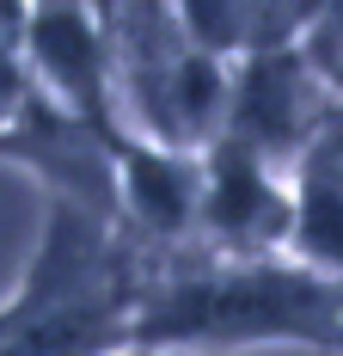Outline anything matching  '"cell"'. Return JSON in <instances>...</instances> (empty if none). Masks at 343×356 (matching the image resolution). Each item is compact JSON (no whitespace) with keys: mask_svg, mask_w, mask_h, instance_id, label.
<instances>
[{"mask_svg":"<svg viewBox=\"0 0 343 356\" xmlns=\"http://www.w3.org/2000/svg\"><path fill=\"white\" fill-rule=\"evenodd\" d=\"M110 178H117V227L153 258L196 246V203H203V154L160 147L147 136H110Z\"/></svg>","mask_w":343,"mask_h":356,"instance_id":"obj_6","label":"cell"},{"mask_svg":"<svg viewBox=\"0 0 343 356\" xmlns=\"http://www.w3.org/2000/svg\"><path fill=\"white\" fill-rule=\"evenodd\" d=\"M25 68H31V86L68 117L104 136L123 129L117 99H110L104 19L92 0H25Z\"/></svg>","mask_w":343,"mask_h":356,"instance_id":"obj_4","label":"cell"},{"mask_svg":"<svg viewBox=\"0 0 343 356\" xmlns=\"http://www.w3.org/2000/svg\"><path fill=\"white\" fill-rule=\"evenodd\" d=\"M325 13H343V0H325Z\"/></svg>","mask_w":343,"mask_h":356,"instance_id":"obj_11","label":"cell"},{"mask_svg":"<svg viewBox=\"0 0 343 356\" xmlns=\"http://www.w3.org/2000/svg\"><path fill=\"white\" fill-rule=\"evenodd\" d=\"M37 99L25 68V0H0V129Z\"/></svg>","mask_w":343,"mask_h":356,"instance_id":"obj_7","label":"cell"},{"mask_svg":"<svg viewBox=\"0 0 343 356\" xmlns=\"http://www.w3.org/2000/svg\"><path fill=\"white\" fill-rule=\"evenodd\" d=\"M110 49V99L129 136L203 154L221 129L227 62L203 49L178 0H92Z\"/></svg>","mask_w":343,"mask_h":356,"instance_id":"obj_2","label":"cell"},{"mask_svg":"<svg viewBox=\"0 0 343 356\" xmlns=\"http://www.w3.org/2000/svg\"><path fill=\"white\" fill-rule=\"evenodd\" d=\"M110 356H178V350H147V344H123V350H110Z\"/></svg>","mask_w":343,"mask_h":356,"instance_id":"obj_10","label":"cell"},{"mask_svg":"<svg viewBox=\"0 0 343 356\" xmlns=\"http://www.w3.org/2000/svg\"><path fill=\"white\" fill-rule=\"evenodd\" d=\"M0 325H6V301H0Z\"/></svg>","mask_w":343,"mask_h":356,"instance_id":"obj_12","label":"cell"},{"mask_svg":"<svg viewBox=\"0 0 343 356\" xmlns=\"http://www.w3.org/2000/svg\"><path fill=\"white\" fill-rule=\"evenodd\" d=\"M129 344L178 356H343V277H325L288 252H270V258L172 252L135 301Z\"/></svg>","mask_w":343,"mask_h":356,"instance_id":"obj_1","label":"cell"},{"mask_svg":"<svg viewBox=\"0 0 343 356\" xmlns=\"http://www.w3.org/2000/svg\"><path fill=\"white\" fill-rule=\"evenodd\" d=\"M301 160H312L319 172H331V178L343 184V111H331V117H325V129L312 136V147L301 154Z\"/></svg>","mask_w":343,"mask_h":356,"instance_id":"obj_9","label":"cell"},{"mask_svg":"<svg viewBox=\"0 0 343 356\" xmlns=\"http://www.w3.org/2000/svg\"><path fill=\"white\" fill-rule=\"evenodd\" d=\"M301 56H307L312 80L325 86L331 111H343V13H319L312 31L301 37Z\"/></svg>","mask_w":343,"mask_h":356,"instance_id":"obj_8","label":"cell"},{"mask_svg":"<svg viewBox=\"0 0 343 356\" xmlns=\"http://www.w3.org/2000/svg\"><path fill=\"white\" fill-rule=\"evenodd\" d=\"M288 172L245 154L233 142L203 147V203H196V246L215 258H270L288 246Z\"/></svg>","mask_w":343,"mask_h":356,"instance_id":"obj_5","label":"cell"},{"mask_svg":"<svg viewBox=\"0 0 343 356\" xmlns=\"http://www.w3.org/2000/svg\"><path fill=\"white\" fill-rule=\"evenodd\" d=\"M325 117H331V99L312 80L301 43L227 62V99H221V129H215L221 142L270 160L276 172H294L312 136L325 129Z\"/></svg>","mask_w":343,"mask_h":356,"instance_id":"obj_3","label":"cell"}]
</instances>
